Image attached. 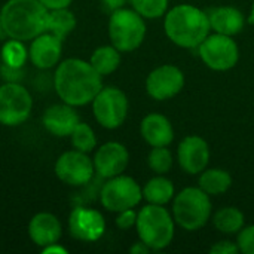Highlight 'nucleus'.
Returning <instances> with one entry per match:
<instances>
[{
    "label": "nucleus",
    "instance_id": "7",
    "mask_svg": "<svg viewBox=\"0 0 254 254\" xmlns=\"http://www.w3.org/2000/svg\"><path fill=\"white\" fill-rule=\"evenodd\" d=\"M128 109V97L118 86H103L92 100L94 118L106 129H116L124 125Z\"/></svg>",
    "mask_w": 254,
    "mask_h": 254
},
{
    "label": "nucleus",
    "instance_id": "5",
    "mask_svg": "<svg viewBox=\"0 0 254 254\" xmlns=\"http://www.w3.org/2000/svg\"><path fill=\"white\" fill-rule=\"evenodd\" d=\"M211 199L201 188L189 186L176 193L173 199L171 214L176 225L188 232L202 229L211 219Z\"/></svg>",
    "mask_w": 254,
    "mask_h": 254
},
{
    "label": "nucleus",
    "instance_id": "16",
    "mask_svg": "<svg viewBox=\"0 0 254 254\" xmlns=\"http://www.w3.org/2000/svg\"><path fill=\"white\" fill-rule=\"evenodd\" d=\"M63 55V39L45 31L31 40L28 48V58L34 67L46 70L60 64Z\"/></svg>",
    "mask_w": 254,
    "mask_h": 254
},
{
    "label": "nucleus",
    "instance_id": "29",
    "mask_svg": "<svg viewBox=\"0 0 254 254\" xmlns=\"http://www.w3.org/2000/svg\"><path fill=\"white\" fill-rule=\"evenodd\" d=\"M131 7L144 19L162 18L170 9V0H129Z\"/></svg>",
    "mask_w": 254,
    "mask_h": 254
},
{
    "label": "nucleus",
    "instance_id": "12",
    "mask_svg": "<svg viewBox=\"0 0 254 254\" xmlns=\"http://www.w3.org/2000/svg\"><path fill=\"white\" fill-rule=\"evenodd\" d=\"M186 79L180 67L162 64L153 68L146 79V92L156 101H165L179 95L185 88Z\"/></svg>",
    "mask_w": 254,
    "mask_h": 254
},
{
    "label": "nucleus",
    "instance_id": "9",
    "mask_svg": "<svg viewBox=\"0 0 254 254\" xmlns=\"http://www.w3.org/2000/svg\"><path fill=\"white\" fill-rule=\"evenodd\" d=\"M101 205L112 213L135 208L143 201L141 186L129 176L119 174L107 179L100 190Z\"/></svg>",
    "mask_w": 254,
    "mask_h": 254
},
{
    "label": "nucleus",
    "instance_id": "18",
    "mask_svg": "<svg viewBox=\"0 0 254 254\" xmlns=\"http://www.w3.org/2000/svg\"><path fill=\"white\" fill-rule=\"evenodd\" d=\"M140 134L150 147L170 146L174 140L171 121L161 113H149L140 124Z\"/></svg>",
    "mask_w": 254,
    "mask_h": 254
},
{
    "label": "nucleus",
    "instance_id": "1",
    "mask_svg": "<svg viewBox=\"0 0 254 254\" xmlns=\"http://www.w3.org/2000/svg\"><path fill=\"white\" fill-rule=\"evenodd\" d=\"M54 88L63 103L80 107L92 103L103 88V76L89 61L68 58L58 64L54 74Z\"/></svg>",
    "mask_w": 254,
    "mask_h": 254
},
{
    "label": "nucleus",
    "instance_id": "28",
    "mask_svg": "<svg viewBox=\"0 0 254 254\" xmlns=\"http://www.w3.org/2000/svg\"><path fill=\"white\" fill-rule=\"evenodd\" d=\"M71 144L76 150H80V152H85V153H89L92 152L95 147H97V137H95V132L94 129L85 124V122H79L77 127L73 129L71 135Z\"/></svg>",
    "mask_w": 254,
    "mask_h": 254
},
{
    "label": "nucleus",
    "instance_id": "4",
    "mask_svg": "<svg viewBox=\"0 0 254 254\" xmlns=\"http://www.w3.org/2000/svg\"><path fill=\"white\" fill-rule=\"evenodd\" d=\"M135 231L152 252H159L171 246L176 235V222L165 205L146 204L137 211Z\"/></svg>",
    "mask_w": 254,
    "mask_h": 254
},
{
    "label": "nucleus",
    "instance_id": "19",
    "mask_svg": "<svg viewBox=\"0 0 254 254\" xmlns=\"http://www.w3.org/2000/svg\"><path fill=\"white\" fill-rule=\"evenodd\" d=\"M63 235V228L57 216L52 213H37L31 217L28 223V237L39 246L46 247L54 243H58Z\"/></svg>",
    "mask_w": 254,
    "mask_h": 254
},
{
    "label": "nucleus",
    "instance_id": "23",
    "mask_svg": "<svg viewBox=\"0 0 254 254\" xmlns=\"http://www.w3.org/2000/svg\"><path fill=\"white\" fill-rule=\"evenodd\" d=\"M213 225L225 235H237L246 226V216L237 207H222L214 213Z\"/></svg>",
    "mask_w": 254,
    "mask_h": 254
},
{
    "label": "nucleus",
    "instance_id": "8",
    "mask_svg": "<svg viewBox=\"0 0 254 254\" xmlns=\"http://www.w3.org/2000/svg\"><path fill=\"white\" fill-rule=\"evenodd\" d=\"M196 49L202 63L214 71H228L240 61V48L232 36L208 34Z\"/></svg>",
    "mask_w": 254,
    "mask_h": 254
},
{
    "label": "nucleus",
    "instance_id": "32",
    "mask_svg": "<svg viewBox=\"0 0 254 254\" xmlns=\"http://www.w3.org/2000/svg\"><path fill=\"white\" fill-rule=\"evenodd\" d=\"M211 254H238L240 249L237 243H232L229 240H223L219 243H214L210 249Z\"/></svg>",
    "mask_w": 254,
    "mask_h": 254
},
{
    "label": "nucleus",
    "instance_id": "3",
    "mask_svg": "<svg viewBox=\"0 0 254 254\" xmlns=\"http://www.w3.org/2000/svg\"><path fill=\"white\" fill-rule=\"evenodd\" d=\"M48 13L39 0H7L0 9L3 33L21 42L33 40L46 31Z\"/></svg>",
    "mask_w": 254,
    "mask_h": 254
},
{
    "label": "nucleus",
    "instance_id": "38",
    "mask_svg": "<svg viewBox=\"0 0 254 254\" xmlns=\"http://www.w3.org/2000/svg\"><path fill=\"white\" fill-rule=\"evenodd\" d=\"M1 33H3V27H1V16H0V36H1Z\"/></svg>",
    "mask_w": 254,
    "mask_h": 254
},
{
    "label": "nucleus",
    "instance_id": "14",
    "mask_svg": "<svg viewBox=\"0 0 254 254\" xmlns=\"http://www.w3.org/2000/svg\"><path fill=\"white\" fill-rule=\"evenodd\" d=\"M180 168L190 176H199L210 162V146L201 135L185 137L177 147Z\"/></svg>",
    "mask_w": 254,
    "mask_h": 254
},
{
    "label": "nucleus",
    "instance_id": "2",
    "mask_svg": "<svg viewBox=\"0 0 254 254\" xmlns=\"http://www.w3.org/2000/svg\"><path fill=\"white\" fill-rule=\"evenodd\" d=\"M164 31L176 46L196 49L210 34L211 27L205 10L190 3H182L164 15Z\"/></svg>",
    "mask_w": 254,
    "mask_h": 254
},
{
    "label": "nucleus",
    "instance_id": "33",
    "mask_svg": "<svg viewBox=\"0 0 254 254\" xmlns=\"http://www.w3.org/2000/svg\"><path fill=\"white\" fill-rule=\"evenodd\" d=\"M46 9H61V7H68L73 0H39Z\"/></svg>",
    "mask_w": 254,
    "mask_h": 254
},
{
    "label": "nucleus",
    "instance_id": "35",
    "mask_svg": "<svg viewBox=\"0 0 254 254\" xmlns=\"http://www.w3.org/2000/svg\"><path fill=\"white\" fill-rule=\"evenodd\" d=\"M152 250L141 241V240H138L137 243H134L131 247H129V253L131 254H147L150 253Z\"/></svg>",
    "mask_w": 254,
    "mask_h": 254
},
{
    "label": "nucleus",
    "instance_id": "15",
    "mask_svg": "<svg viewBox=\"0 0 254 254\" xmlns=\"http://www.w3.org/2000/svg\"><path fill=\"white\" fill-rule=\"evenodd\" d=\"M92 161L100 177L112 179L124 174L129 164V152L119 141H107L95 150Z\"/></svg>",
    "mask_w": 254,
    "mask_h": 254
},
{
    "label": "nucleus",
    "instance_id": "17",
    "mask_svg": "<svg viewBox=\"0 0 254 254\" xmlns=\"http://www.w3.org/2000/svg\"><path fill=\"white\" fill-rule=\"evenodd\" d=\"M80 118L73 106L63 103L48 107L42 116V124L48 132L55 137H70Z\"/></svg>",
    "mask_w": 254,
    "mask_h": 254
},
{
    "label": "nucleus",
    "instance_id": "25",
    "mask_svg": "<svg viewBox=\"0 0 254 254\" xmlns=\"http://www.w3.org/2000/svg\"><path fill=\"white\" fill-rule=\"evenodd\" d=\"M74 28H76V16L68 7L49 10L46 31L64 40Z\"/></svg>",
    "mask_w": 254,
    "mask_h": 254
},
{
    "label": "nucleus",
    "instance_id": "24",
    "mask_svg": "<svg viewBox=\"0 0 254 254\" xmlns=\"http://www.w3.org/2000/svg\"><path fill=\"white\" fill-rule=\"evenodd\" d=\"M121 54L122 52L119 49H116L113 45H104V46L97 48L92 52L89 63L101 76H107V74L115 73L119 68Z\"/></svg>",
    "mask_w": 254,
    "mask_h": 254
},
{
    "label": "nucleus",
    "instance_id": "11",
    "mask_svg": "<svg viewBox=\"0 0 254 254\" xmlns=\"http://www.w3.org/2000/svg\"><path fill=\"white\" fill-rule=\"evenodd\" d=\"M94 161L80 150H67L55 162V176L68 186H85L94 177Z\"/></svg>",
    "mask_w": 254,
    "mask_h": 254
},
{
    "label": "nucleus",
    "instance_id": "21",
    "mask_svg": "<svg viewBox=\"0 0 254 254\" xmlns=\"http://www.w3.org/2000/svg\"><path fill=\"white\" fill-rule=\"evenodd\" d=\"M143 199L147 204L155 205H167L176 196V188L170 179L162 174H156V177L150 179L143 188Z\"/></svg>",
    "mask_w": 254,
    "mask_h": 254
},
{
    "label": "nucleus",
    "instance_id": "13",
    "mask_svg": "<svg viewBox=\"0 0 254 254\" xmlns=\"http://www.w3.org/2000/svg\"><path fill=\"white\" fill-rule=\"evenodd\" d=\"M68 229L73 238L85 243H94L104 235L106 220L98 210L76 207L70 213Z\"/></svg>",
    "mask_w": 254,
    "mask_h": 254
},
{
    "label": "nucleus",
    "instance_id": "27",
    "mask_svg": "<svg viewBox=\"0 0 254 254\" xmlns=\"http://www.w3.org/2000/svg\"><path fill=\"white\" fill-rule=\"evenodd\" d=\"M147 164L149 168L155 174H168L173 168L174 164V156L173 152L168 149V146H159V147H152L147 156Z\"/></svg>",
    "mask_w": 254,
    "mask_h": 254
},
{
    "label": "nucleus",
    "instance_id": "20",
    "mask_svg": "<svg viewBox=\"0 0 254 254\" xmlns=\"http://www.w3.org/2000/svg\"><path fill=\"white\" fill-rule=\"evenodd\" d=\"M210 27L214 33L226 34V36H237L246 27V16L244 13L234 7V6H216L208 9L207 12Z\"/></svg>",
    "mask_w": 254,
    "mask_h": 254
},
{
    "label": "nucleus",
    "instance_id": "30",
    "mask_svg": "<svg viewBox=\"0 0 254 254\" xmlns=\"http://www.w3.org/2000/svg\"><path fill=\"white\" fill-rule=\"evenodd\" d=\"M237 244H238L240 253L254 254V225L244 226L237 234Z\"/></svg>",
    "mask_w": 254,
    "mask_h": 254
},
{
    "label": "nucleus",
    "instance_id": "31",
    "mask_svg": "<svg viewBox=\"0 0 254 254\" xmlns=\"http://www.w3.org/2000/svg\"><path fill=\"white\" fill-rule=\"evenodd\" d=\"M115 223H116V226L121 231H128V229L135 228V223H137V211L134 208H128V210H124V211H119L118 216H116Z\"/></svg>",
    "mask_w": 254,
    "mask_h": 254
},
{
    "label": "nucleus",
    "instance_id": "36",
    "mask_svg": "<svg viewBox=\"0 0 254 254\" xmlns=\"http://www.w3.org/2000/svg\"><path fill=\"white\" fill-rule=\"evenodd\" d=\"M42 253L43 254H67V250L64 249V247H61L58 243H54V244H51V246H46V247H43L42 249Z\"/></svg>",
    "mask_w": 254,
    "mask_h": 254
},
{
    "label": "nucleus",
    "instance_id": "37",
    "mask_svg": "<svg viewBox=\"0 0 254 254\" xmlns=\"http://www.w3.org/2000/svg\"><path fill=\"white\" fill-rule=\"evenodd\" d=\"M249 22H250V24H253V25H254V1H253V4H252V9H250V15H249Z\"/></svg>",
    "mask_w": 254,
    "mask_h": 254
},
{
    "label": "nucleus",
    "instance_id": "34",
    "mask_svg": "<svg viewBox=\"0 0 254 254\" xmlns=\"http://www.w3.org/2000/svg\"><path fill=\"white\" fill-rule=\"evenodd\" d=\"M127 1H129V0H101L104 7L107 10H110V12H113L116 9H121V7H125Z\"/></svg>",
    "mask_w": 254,
    "mask_h": 254
},
{
    "label": "nucleus",
    "instance_id": "26",
    "mask_svg": "<svg viewBox=\"0 0 254 254\" xmlns=\"http://www.w3.org/2000/svg\"><path fill=\"white\" fill-rule=\"evenodd\" d=\"M27 58H28V51L25 49V46L21 40L12 39V40L6 42L1 48L0 60H1V64H4V65L21 68L25 64Z\"/></svg>",
    "mask_w": 254,
    "mask_h": 254
},
{
    "label": "nucleus",
    "instance_id": "22",
    "mask_svg": "<svg viewBox=\"0 0 254 254\" xmlns=\"http://www.w3.org/2000/svg\"><path fill=\"white\" fill-rule=\"evenodd\" d=\"M232 186V176L223 168H205L198 179V188H201L210 196H219L226 193Z\"/></svg>",
    "mask_w": 254,
    "mask_h": 254
},
{
    "label": "nucleus",
    "instance_id": "10",
    "mask_svg": "<svg viewBox=\"0 0 254 254\" xmlns=\"http://www.w3.org/2000/svg\"><path fill=\"white\" fill-rule=\"evenodd\" d=\"M33 109L31 94L16 82L0 86V125L18 127L24 124Z\"/></svg>",
    "mask_w": 254,
    "mask_h": 254
},
{
    "label": "nucleus",
    "instance_id": "6",
    "mask_svg": "<svg viewBox=\"0 0 254 254\" xmlns=\"http://www.w3.org/2000/svg\"><path fill=\"white\" fill-rule=\"evenodd\" d=\"M146 19L132 7H121L110 13L109 37L112 45L121 52H132L146 39Z\"/></svg>",
    "mask_w": 254,
    "mask_h": 254
}]
</instances>
